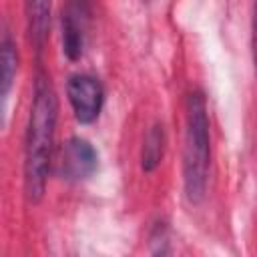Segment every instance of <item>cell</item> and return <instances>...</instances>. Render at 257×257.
I'll list each match as a JSON object with an SVG mask.
<instances>
[{
	"instance_id": "cell-1",
	"label": "cell",
	"mask_w": 257,
	"mask_h": 257,
	"mask_svg": "<svg viewBox=\"0 0 257 257\" xmlns=\"http://www.w3.org/2000/svg\"><path fill=\"white\" fill-rule=\"evenodd\" d=\"M58 102L48 76L40 70L34 80L32 106L24 139V193L30 203H38L46 189L50 171Z\"/></svg>"
},
{
	"instance_id": "cell-8",
	"label": "cell",
	"mask_w": 257,
	"mask_h": 257,
	"mask_svg": "<svg viewBox=\"0 0 257 257\" xmlns=\"http://www.w3.org/2000/svg\"><path fill=\"white\" fill-rule=\"evenodd\" d=\"M16 68H18L16 46L10 38V34L4 32L2 42H0V94H2V98H6L10 92V86L16 76Z\"/></svg>"
},
{
	"instance_id": "cell-2",
	"label": "cell",
	"mask_w": 257,
	"mask_h": 257,
	"mask_svg": "<svg viewBox=\"0 0 257 257\" xmlns=\"http://www.w3.org/2000/svg\"><path fill=\"white\" fill-rule=\"evenodd\" d=\"M211 167L209 114L203 92L195 90L185 102V151H183V183L189 203H201L207 191Z\"/></svg>"
},
{
	"instance_id": "cell-4",
	"label": "cell",
	"mask_w": 257,
	"mask_h": 257,
	"mask_svg": "<svg viewBox=\"0 0 257 257\" xmlns=\"http://www.w3.org/2000/svg\"><path fill=\"white\" fill-rule=\"evenodd\" d=\"M96 169H98V155L86 139L72 137L62 145L56 171L64 181H72V183L86 181L88 177L94 175Z\"/></svg>"
},
{
	"instance_id": "cell-7",
	"label": "cell",
	"mask_w": 257,
	"mask_h": 257,
	"mask_svg": "<svg viewBox=\"0 0 257 257\" xmlns=\"http://www.w3.org/2000/svg\"><path fill=\"white\" fill-rule=\"evenodd\" d=\"M165 143H167V137H165V128L163 124H153L147 135H145V141H143V153H141V167L145 173H151L159 167L161 159H163V153H165Z\"/></svg>"
},
{
	"instance_id": "cell-9",
	"label": "cell",
	"mask_w": 257,
	"mask_h": 257,
	"mask_svg": "<svg viewBox=\"0 0 257 257\" xmlns=\"http://www.w3.org/2000/svg\"><path fill=\"white\" fill-rule=\"evenodd\" d=\"M251 52H253V66L257 74V0L253 6V28H251Z\"/></svg>"
},
{
	"instance_id": "cell-3",
	"label": "cell",
	"mask_w": 257,
	"mask_h": 257,
	"mask_svg": "<svg viewBox=\"0 0 257 257\" xmlns=\"http://www.w3.org/2000/svg\"><path fill=\"white\" fill-rule=\"evenodd\" d=\"M66 94L74 118L80 124H90L98 118L104 102V88L98 78L90 74H72L66 82Z\"/></svg>"
},
{
	"instance_id": "cell-5",
	"label": "cell",
	"mask_w": 257,
	"mask_h": 257,
	"mask_svg": "<svg viewBox=\"0 0 257 257\" xmlns=\"http://www.w3.org/2000/svg\"><path fill=\"white\" fill-rule=\"evenodd\" d=\"M90 14V0H66L62 8V50L70 60L84 52Z\"/></svg>"
},
{
	"instance_id": "cell-6",
	"label": "cell",
	"mask_w": 257,
	"mask_h": 257,
	"mask_svg": "<svg viewBox=\"0 0 257 257\" xmlns=\"http://www.w3.org/2000/svg\"><path fill=\"white\" fill-rule=\"evenodd\" d=\"M50 4L52 0H24L26 6V20H28V36L36 50L42 48L48 26H50Z\"/></svg>"
}]
</instances>
